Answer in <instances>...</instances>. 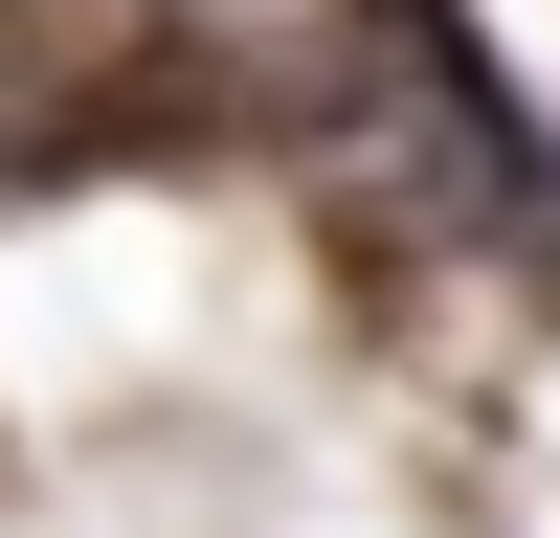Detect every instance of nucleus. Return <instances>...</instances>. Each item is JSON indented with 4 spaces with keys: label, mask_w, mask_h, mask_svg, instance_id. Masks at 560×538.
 <instances>
[{
    "label": "nucleus",
    "mask_w": 560,
    "mask_h": 538,
    "mask_svg": "<svg viewBox=\"0 0 560 538\" xmlns=\"http://www.w3.org/2000/svg\"><path fill=\"white\" fill-rule=\"evenodd\" d=\"M516 269H538V314H560V202H538V224H516Z\"/></svg>",
    "instance_id": "obj_1"
}]
</instances>
